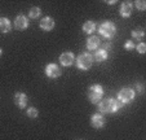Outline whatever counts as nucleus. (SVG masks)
Returning <instances> with one entry per match:
<instances>
[{
    "instance_id": "nucleus-1",
    "label": "nucleus",
    "mask_w": 146,
    "mask_h": 140,
    "mask_svg": "<svg viewBox=\"0 0 146 140\" xmlns=\"http://www.w3.org/2000/svg\"><path fill=\"white\" fill-rule=\"evenodd\" d=\"M120 102L114 99H106L98 102V108L102 113H115L120 108Z\"/></svg>"
},
{
    "instance_id": "nucleus-2",
    "label": "nucleus",
    "mask_w": 146,
    "mask_h": 140,
    "mask_svg": "<svg viewBox=\"0 0 146 140\" xmlns=\"http://www.w3.org/2000/svg\"><path fill=\"white\" fill-rule=\"evenodd\" d=\"M102 96H104V88L100 84H93L89 87L88 90V99L91 102L97 104V102L101 101Z\"/></svg>"
},
{
    "instance_id": "nucleus-3",
    "label": "nucleus",
    "mask_w": 146,
    "mask_h": 140,
    "mask_svg": "<svg viewBox=\"0 0 146 140\" xmlns=\"http://www.w3.org/2000/svg\"><path fill=\"white\" fill-rule=\"evenodd\" d=\"M92 64H93V56L87 52L80 53L79 57L76 58V65L80 70H88L92 66Z\"/></svg>"
},
{
    "instance_id": "nucleus-4",
    "label": "nucleus",
    "mask_w": 146,
    "mask_h": 140,
    "mask_svg": "<svg viewBox=\"0 0 146 140\" xmlns=\"http://www.w3.org/2000/svg\"><path fill=\"white\" fill-rule=\"evenodd\" d=\"M116 33V26L111 21H106L100 26V34L105 38H113Z\"/></svg>"
},
{
    "instance_id": "nucleus-5",
    "label": "nucleus",
    "mask_w": 146,
    "mask_h": 140,
    "mask_svg": "<svg viewBox=\"0 0 146 140\" xmlns=\"http://www.w3.org/2000/svg\"><path fill=\"white\" fill-rule=\"evenodd\" d=\"M133 99H135V91H133L132 88L125 87L119 91L118 101L120 102V104H128V102H131Z\"/></svg>"
},
{
    "instance_id": "nucleus-6",
    "label": "nucleus",
    "mask_w": 146,
    "mask_h": 140,
    "mask_svg": "<svg viewBox=\"0 0 146 140\" xmlns=\"http://www.w3.org/2000/svg\"><path fill=\"white\" fill-rule=\"evenodd\" d=\"M45 74L49 78H58L61 75V68L56 64H49L45 68Z\"/></svg>"
},
{
    "instance_id": "nucleus-7",
    "label": "nucleus",
    "mask_w": 146,
    "mask_h": 140,
    "mask_svg": "<svg viewBox=\"0 0 146 140\" xmlns=\"http://www.w3.org/2000/svg\"><path fill=\"white\" fill-rule=\"evenodd\" d=\"M29 26V21L27 18H26L25 16H22V14H19V16L16 17V19H14V27L17 29V30H26Z\"/></svg>"
},
{
    "instance_id": "nucleus-8",
    "label": "nucleus",
    "mask_w": 146,
    "mask_h": 140,
    "mask_svg": "<svg viewBox=\"0 0 146 140\" xmlns=\"http://www.w3.org/2000/svg\"><path fill=\"white\" fill-rule=\"evenodd\" d=\"M91 125L96 129H101V127L105 126V118H104V115L100 114V113H96L91 117Z\"/></svg>"
},
{
    "instance_id": "nucleus-9",
    "label": "nucleus",
    "mask_w": 146,
    "mask_h": 140,
    "mask_svg": "<svg viewBox=\"0 0 146 140\" xmlns=\"http://www.w3.org/2000/svg\"><path fill=\"white\" fill-rule=\"evenodd\" d=\"M75 61V57L71 52H64L60 56V62L64 66H71Z\"/></svg>"
},
{
    "instance_id": "nucleus-10",
    "label": "nucleus",
    "mask_w": 146,
    "mask_h": 140,
    "mask_svg": "<svg viewBox=\"0 0 146 140\" xmlns=\"http://www.w3.org/2000/svg\"><path fill=\"white\" fill-rule=\"evenodd\" d=\"M14 102H16V105L18 108H25L26 104H27V96H26L23 92H17L16 95H14Z\"/></svg>"
},
{
    "instance_id": "nucleus-11",
    "label": "nucleus",
    "mask_w": 146,
    "mask_h": 140,
    "mask_svg": "<svg viewBox=\"0 0 146 140\" xmlns=\"http://www.w3.org/2000/svg\"><path fill=\"white\" fill-rule=\"evenodd\" d=\"M40 27L45 31L53 30V27H54V19L50 18V17H44L40 21Z\"/></svg>"
},
{
    "instance_id": "nucleus-12",
    "label": "nucleus",
    "mask_w": 146,
    "mask_h": 140,
    "mask_svg": "<svg viewBox=\"0 0 146 140\" xmlns=\"http://www.w3.org/2000/svg\"><path fill=\"white\" fill-rule=\"evenodd\" d=\"M119 12H120V14L123 17H125V18L129 17L131 14H132V3H131V1H124V3L120 5Z\"/></svg>"
},
{
    "instance_id": "nucleus-13",
    "label": "nucleus",
    "mask_w": 146,
    "mask_h": 140,
    "mask_svg": "<svg viewBox=\"0 0 146 140\" xmlns=\"http://www.w3.org/2000/svg\"><path fill=\"white\" fill-rule=\"evenodd\" d=\"M98 46H100L98 36H89V38L87 39V48H88V50H97Z\"/></svg>"
},
{
    "instance_id": "nucleus-14",
    "label": "nucleus",
    "mask_w": 146,
    "mask_h": 140,
    "mask_svg": "<svg viewBox=\"0 0 146 140\" xmlns=\"http://www.w3.org/2000/svg\"><path fill=\"white\" fill-rule=\"evenodd\" d=\"M11 29H12L11 21H9L8 18L1 17V18H0V31H1V33H9Z\"/></svg>"
},
{
    "instance_id": "nucleus-15",
    "label": "nucleus",
    "mask_w": 146,
    "mask_h": 140,
    "mask_svg": "<svg viewBox=\"0 0 146 140\" xmlns=\"http://www.w3.org/2000/svg\"><path fill=\"white\" fill-rule=\"evenodd\" d=\"M108 58V52L105 50H97L96 53L93 56V60L97 62H101V61H105Z\"/></svg>"
},
{
    "instance_id": "nucleus-16",
    "label": "nucleus",
    "mask_w": 146,
    "mask_h": 140,
    "mask_svg": "<svg viewBox=\"0 0 146 140\" xmlns=\"http://www.w3.org/2000/svg\"><path fill=\"white\" fill-rule=\"evenodd\" d=\"M96 30V23L93 21H87L84 25H83V31L86 34H92Z\"/></svg>"
},
{
    "instance_id": "nucleus-17",
    "label": "nucleus",
    "mask_w": 146,
    "mask_h": 140,
    "mask_svg": "<svg viewBox=\"0 0 146 140\" xmlns=\"http://www.w3.org/2000/svg\"><path fill=\"white\" fill-rule=\"evenodd\" d=\"M40 14H41V9L38 8V7H33V8L30 9V12H29V16H30L31 18H38Z\"/></svg>"
},
{
    "instance_id": "nucleus-18",
    "label": "nucleus",
    "mask_w": 146,
    "mask_h": 140,
    "mask_svg": "<svg viewBox=\"0 0 146 140\" xmlns=\"http://www.w3.org/2000/svg\"><path fill=\"white\" fill-rule=\"evenodd\" d=\"M132 36L135 39H137V40H141V39L145 36V33H143L142 30H133L132 31Z\"/></svg>"
},
{
    "instance_id": "nucleus-19",
    "label": "nucleus",
    "mask_w": 146,
    "mask_h": 140,
    "mask_svg": "<svg viewBox=\"0 0 146 140\" xmlns=\"http://www.w3.org/2000/svg\"><path fill=\"white\" fill-rule=\"evenodd\" d=\"M38 109H35V108H29L27 109V115L29 117H30V118H36V117H38Z\"/></svg>"
},
{
    "instance_id": "nucleus-20",
    "label": "nucleus",
    "mask_w": 146,
    "mask_h": 140,
    "mask_svg": "<svg viewBox=\"0 0 146 140\" xmlns=\"http://www.w3.org/2000/svg\"><path fill=\"white\" fill-rule=\"evenodd\" d=\"M136 8H138L140 11H145L146 9V1H142V0H136Z\"/></svg>"
},
{
    "instance_id": "nucleus-21",
    "label": "nucleus",
    "mask_w": 146,
    "mask_h": 140,
    "mask_svg": "<svg viewBox=\"0 0 146 140\" xmlns=\"http://www.w3.org/2000/svg\"><path fill=\"white\" fill-rule=\"evenodd\" d=\"M136 48H137V51L141 53V55L146 52V44H145V43H140L137 47H136Z\"/></svg>"
},
{
    "instance_id": "nucleus-22",
    "label": "nucleus",
    "mask_w": 146,
    "mask_h": 140,
    "mask_svg": "<svg viewBox=\"0 0 146 140\" xmlns=\"http://www.w3.org/2000/svg\"><path fill=\"white\" fill-rule=\"evenodd\" d=\"M124 47H125V50L131 51V50H133L136 46H135V43H133L132 40H127V42H125V44H124Z\"/></svg>"
},
{
    "instance_id": "nucleus-23",
    "label": "nucleus",
    "mask_w": 146,
    "mask_h": 140,
    "mask_svg": "<svg viewBox=\"0 0 146 140\" xmlns=\"http://www.w3.org/2000/svg\"><path fill=\"white\" fill-rule=\"evenodd\" d=\"M137 88H138V92L143 93V86L141 84V83H137Z\"/></svg>"
},
{
    "instance_id": "nucleus-24",
    "label": "nucleus",
    "mask_w": 146,
    "mask_h": 140,
    "mask_svg": "<svg viewBox=\"0 0 146 140\" xmlns=\"http://www.w3.org/2000/svg\"><path fill=\"white\" fill-rule=\"evenodd\" d=\"M104 47H105L104 50H105L106 52H108V51H110V50H111V43H106V44H105V46H104Z\"/></svg>"
},
{
    "instance_id": "nucleus-25",
    "label": "nucleus",
    "mask_w": 146,
    "mask_h": 140,
    "mask_svg": "<svg viewBox=\"0 0 146 140\" xmlns=\"http://www.w3.org/2000/svg\"><path fill=\"white\" fill-rule=\"evenodd\" d=\"M1 53H3V51H1V48H0V56H1Z\"/></svg>"
}]
</instances>
